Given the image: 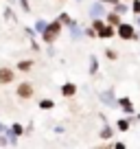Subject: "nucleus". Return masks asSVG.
<instances>
[{"mask_svg":"<svg viewBox=\"0 0 140 149\" xmlns=\"http://www.w3.org/2000/svg\"><path fill=\"white\" fill-rule=\"evenodd\" d=\"M118 35H121L123 40H131V37L136 35L134 26H131V24H118Z\"/></svg>","mask_w":140,"mask_h":149,"instance_id":"f03ea898","label":"nucleus"},{"mask_svg":"<svg viewBox=\"0 0 140 149\" xmlns=\"http://www.w3.org/2000/svg\"><path fill=\"white\" fill-rule=\"evenodd\" d=\"M40 107H42V110H48V107H53V101L51 99H44V101H40Z\"/></svg>","mask_w":140,"mask_h":149,"instance_id":"9b49d317","label":"nucleus"},{"mask_svg":"<svg viewBox=\"0 0 140 149\" xmlns=\"http://www.w3.org/2000/svg\"><path fill=\"white\" fill-rule=\"evenodd\" d=\"M18 97H22V99L33 97V86L31 84H20L18 86Z\"/></svg>","mask_w":140,"mask_h":149,"instance_id":"7ed1b4c3","label":"nucleus"},{"mask_svg":"<svg viewBox=\"0 0 140 149\" xmlns=\"http://www.w3.org/2000/svg\"><path fill=\"white\" fill-rule=\"evenodd\" d=\"M107 57L110 59H116V51H107Z\"/></svg>","mask_w":140,"mask_h":149,"instance_id":"a211bd4d","label":"nucleus"},{"mask_svg":"<svg viewBox=\"0 0 140 149\" xmlns=\"http://www.w3.org/2000/svg\"><path fill=\"white\" fill-rule=\"evenodd\" d=\"M44 29H46V22H42V20H40V22H37V31L44 33Z\"/></svg>","mask_w":140,"mask_h":149,"instance_id":"dca6fc26","label":"nucleus"},{"mask_svg":"<svg viewBox=\"0 0 140 149\" xmlns=\"http://www.w3.org/2000/svg\"><path fill=\"white\" fill-rule=\"evenodd\" d=\"M94 29H96V31H98V29H103V22H101V20H94Z\"/></svg>","mask_w":140,"mask_h":149,"instance_id":"f3484780","label":"nucleus"},{"mask_svg":"<svg viewBox=\"0 0 140 149\" xmlns=\"http://www.w3.org/2000/svg\"><path fill=\"white\" fill-rule=\"evenodd\" d=\"M31 66H33V61H28V59H22L18 64V68L22 70V72H26V70H31Z\"/></svg>","mask_w":140,"mask_h":149,"instance_id":"0eeeda50","label":"nucleus"},{"mask_svg":"<svg viewBox=\"0 0 140 149\" xmlns=\"http://www.w3.org/2000/svg\"><path fill=\"white\" fill-rule=\"evenodd\" d=\"M13 81V72H11L9 68H0V84H11Z\"/></svg>","mask_w":140,"mask_h":149,"instance_id":"20e7f679","label":"nucleus"},{"mask_svg":"<svg viewBox=\"0 0 140 149\" xmlns=\"http://www.w3.org/2000/svg\"><path fill=\"white\" fill-rule=\"evenodd\" d=\"M131 9H134V13H140V0H134V2H131Z\"/></svg>","mask_w":140,"mask_h":149,"instance_id":"ddd939ff","label":"nucleus"},{"mask_svg":"<svg viewBox=\"0 0 140 149\" xmlns=\"http://www.w3.org/2000/svg\"><path fill=\"white\" fill-rule=\"evenodd\" d=\"M11 132H13V134H22V127H20V125H13V127H11Z\"/></svg>","mask_w":140,"mask_h":149,"instance_id":"2eb2a0df","label":"nucleus"},{"mask_svg":"<svg viewBox=\"0 0 140 149\" xmlns=\"http://www.w3.org/2000/svg\"><path fill=\"white\" fill-rule=\"evenodd\" d=\"M59 33H61V22H59V20H57V22L46 24V29H44V33H42V35H44V42H48V44L55 42Z\"/></svg>","mask_w":140,"mask_h":149,"instance_id":"f257e3e1","label":"nucleus"},{"mask_svg":"<svg viewBox=\"0 0 140 149\" xmlns=\"http://www.w3.org/2000/svg\"><path fill=\"white\" fill-rule=\"evenodd\" d=\"M75 92H77V86L75 84H66L64 88H61V94H64V97H72Z\"/></svg>","mask_w":140,"mask_h":149,"instance_id":"39448f33","label":"nucleus"},{"mask_svg":"<svg viewBox=\"0 0 140 149\" xmlns=\"http://www.w3.org/2000/svg\"><path fill=\"white\" fill-rule=\"evenodd\" d=\"M121 107H123L125 112H134V105L129 103V99H121Z\"/></svg>","mask_w":140,"mask_h":149,"instance_id":"6e6552de","label":"nucleus"},{"mask_svg":"<svg viewBox=\"0 0 140 149\" xmlns=\"http://www.w3.org/2000/svg\"><path fill=\"white\" fill-rule=\"evenodd\" d=\"M110 134H112V130H110V127H105V130H103V134H101V138H110Z\"/></svg>","mask_w":140,"mask_h":149,"instance_id":"4468645a","label":"nucleus"},{"mask_svg":"<svg viewBox=\"0 0 140 149\" xmlns=\"http://www.w3.org/2000/svg\"><path fill=\"white\" fill-rule=\"evenodd\" d=\"M107 22H110V24H121V18H118V13H110V15H107Z\"/></svg>","mask_w":140,"mask_h":149,"instance_id":"1a4fd4ad","label":"nucleus"},{"mask_svg":"<svg viewBox=\"0 0 140 149\" xmlns=\"http://www.w3.org/2000/svg\"><path fill=\"white\" fill-rule=\"evenodd\" d=\"M118 130L127 132V130H129V121H118Z\"/></svg>","mask_w":140,"mask_h":149,"instance_id":"f8f14e48","label":"nucleus"},{"mask_svg":"<svg viewBox=\"0 0 140 149\" xmlns=\"http://www.w3.org/2000/svg\"><path fill=\"white\" fill-rule=\"evenodd\" d=\"M112 35H114V29H112V24H107V26L98 29V37H112Z\"/></svg>","mask_w":140,"mask_h":149,"instance_id":"423d86ee","label":"nucleus"},{"mask_svg":"<svg viewBox=\"0 0 140 149\" xmlns=\"http://www.w3.org/2000/svg\"><path fill=\"white\" fill-rule=\"evenodd\" d=\"M138 118H140V116H138Z\"/></svg>","mask_w":140,"mask_h":149,"instance_id":"6ab92c4d","label":"nucleus"},{"mask_svg":"<svg viewBox=\"0 0 140 149\" xmlns=\"http://www.w3.org/2000/svg\"><path fill=\"white\" fill-rule=\"evenodd\" d=\"M101 13H103V5H98V2L92 5V15H101Z\"/></svg>","mask_w":140,"mask_h":149,"instance_id":"9d476101","label":"nucleus"}]
</instances>
